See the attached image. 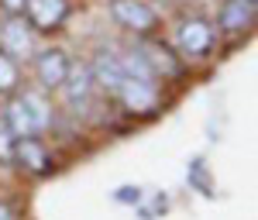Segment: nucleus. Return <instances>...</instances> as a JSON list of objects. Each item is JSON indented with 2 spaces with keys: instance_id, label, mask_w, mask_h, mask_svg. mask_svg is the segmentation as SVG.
<instances>
[{
  "instance_id": "3",
  "label": "nucleus",
  "mask_w": 258,
  "mask_h": 220,
  "mask_svg": "<svg viewBox=\"0 0 258 220\" xmlns=\"http://www.w3.org/2000/svg\"><path fill=\"white\" fill-rule=\"evenodd\" d=\"M24 14H28L31 31H55L69 14V4L66 0H24Z\"/></svg>"
},
{
  "instance_id": "7",
  "label": "nucleus",
  "mask_w": 258,
  "mask_h": 220,
  "mask_svg": "<svg viewBox=\"0 0 258 220\" xmlns=\"http://www.w3.org/2000/svg\"><path fill=\"white\" fill-rule=\"evenodd\" d=\"M35 72H38V83L45 90H59L66 76H69V59H66V52L62 48H48V52H41L38 59H35Z\"/></svg>"
},
{
  "instance_id": "16",
  "label": "nucleus",
  "mask_w": 258,
  "mask_h": 220,
  "mask_svg": "<svg viewBox=\"0 0 258 220\" xmlns=\"http://www.w3.org/2000/svg\"><path fill=\"white\" fill-rule=\"evenodd\" d=\"M0 7L14 18V14H21V11H24V0H0Z\"/></svg>"
},
{
  "instance_id": "5",
  "label": "nucleus",
  "mask_w": 258,
  "mask_h": 220,
  "mask_svg": "<svg viewBox=\"0 0 258 220\" xmlns=\"http://www.w3.org/2000/svg\"><path fill=\"white\" fill-rule=\"evenodd\" d=\"M117 97L124 100V107L135 110V114H152V110L159 107V90H155L152 80H124L120 90H117Z\"/></svg>"
},
{
  "instance_id": "17",
  "label": "nucleus",
  "mask_w": 258,
  "mask_h": 220,
  "mask_svg": "<svg viewBox=\"0 0 258 220\" xmlns=\"http://www.w3.org/2000/svg\"><path fill=\"white\" fill-rule=\"evenodd\" d=\"M0 220H11V210H7L4 203H0Z\"/></svg>"
},
{
  "instance_id": "8",
  "label": "nucleus",
  "mask_w": 258,
  "mask_h": 220,
  "mask_svg": "<svg viewBox=\"0 0 258 220\" xmlns=\"http://www.w3.org/2000/svg\"><path fill=\"white\" fill-rule=\"evenodd\" d=\"M255 11H258V0H224L220 7V28L227 35H241L255 24Z\"/></svg>"
},
{
  "instance_id": "14",
  "label": "nucleus",
  "mask_w": 258,
  "mask_h": 220,
  "mask_svg": "<svg viewBox=\"0 0 258 220\" xmlns=\"http://www.w3.org/2000/svg\"><path fill=\"white\" fill-rule=\"evenodd\" d=\"M14 144H18L14 131L0 120V162H4V165H11V162H14Z\"/></svg>"
},
{
  "instance_id": "10",
  "label": "nucleus",
  "mask_w": 258,
  "mask_h": 220,
  "mask_svg": "<svg viewBox=\"0 0 258 220\" xmlns=\"http://www.w3.org/2000/svg\"><path fill=\"white\" fill-rule=\"evenodd\" d=\"M90 76H93L97 86L110 90V93H117L120 83L127 80V76H124V65H120V55H110V52H100V55H97L93 69H90Z\"/></svg>"
},
{
  "instance_id": "2",
  "label": "nucleus",
  "mask_w": 258,
  "mask_h": 220,
  "mask_svg": "<svg viewBox=\"0 0 258 220\" xmlns=\"http://www.w3.org/2000/svg\"><path fill=\"white\" fill-rule=\"evenodd\" d=\"M110 18L117 21L120 28H127V31H152L155 24H159V14L145 4V0H114L110 4Z\"/></svg>"
},
{
  "instance_id": "12",
  "label": "nucleus",
  "mask_w": 258,
  "mask_h": 220,
  "mask_svg": "<svg viewBox=\"0 0 258 220\" xmlns=\"http://www.w3.org/2000/svg\"><path fill=\"white\" fill-rule=\"evenodd\" d=\"M59 90H66V100H69V103H83L86 97H90V90H93V76H90V69H86V65H80V69L69 65V76H66V83H62Z\"/></svg>"
},
{
  "instance_id": "1",
  "label": "nucleus",
  "mask_w": 258,
  "mask_h": 220,
  "mask_svg": "<svg viewBox=\"0 0 258 220\" xmlns=\"http://www.w3.org/2000/svg\"><path fill=\"white\" fill-rule=\"evenodd\" d=\"M48 120H52L48 103L41 100L38 93H24V97H14V100H11L4 124L14 131V138H35L38 131L48 127Z\"/></svg>"
},
{
  "instance_id": "13",
  "label": "nucleus",
  "mask_w": 258,
  "mask_h": 220,
  "mask_svg": "<svg viewBox=\"0 0 258 220\" xmlns=\"http://www.w3.org/2000/svg\"><path fill=\"white\" fill-rule=\"evenodd\" d=\"M18 90V62L11 59L7 52H0V97Z\"/></svg>"
},
{
  "instance_id": "11",
  "label": "nucleus",
  "mask_w": 258,
  "mask_h": 220,
  "mask_svg": "<svg viewBox=\"0 0 258 220\" xmlns=\"http://www.w3.org/2000/svg\"><path fill=\"white\" fill-rule=\"evenodd\" d=\"M14 162H18L21 169L35 172V176L48 172V152H45V144L35 141V138H18V144H14Z\"/></svg>"
},
{
  "instance_id": "15",
  "label": "nucleus",
  "mask_w": 258,
  "mask_h": 220,
  "mask_svg": "<svg viewBox=\"0 0 258 220\" xmlns=\"http://www.w3.org/2000/svg\"><path fill=\"white\" fill-rule=\"evenodd\" d=\"M117 200L120 203H138L141 200V189H131V186H127V189H117Z\"/></svg>"
},
{
  "instance_id": "9",
  "label": "nucleus",
  "mask_w": 258,
  "mask_h": 220,
  "mask_svg": "<svg viewBox=\"0 0 258 220\" xmlns=\"http://www.w3.org/2000/svg\"><path fill=\"white\" fill-rule=\"evenodd\" d=\"M0 41H4V52H7L11 59H14V55H28V52H31V24L14 14V18L0 28Z\"/></svg>"
},
{
  "instance_id": "6",
  "label": "nucleus",
  "mask_w": 258,
  "mask_h": 220,
  "mask_svg": "<svg viewBox=\"0 0 258 220\" xmlns=\"http://www.w3.org/2000/svg\"><path fill=\"white\" fill-rule=\"evenodd\" d=\"M135 52H138L141 62L148 65L152 80H155V76H179V69H182V62H179L162 41H141V45H135Z\"/></svg>"
},
{
  "instance_id": "4",
  "label": "nucleus",
  "mask_w": 258,
  "mask_h": 220,
  "mask_svg": "<svg viewBox=\"0 0 258 220\" xmlns=\"http://www.w3.org/2000/svg\"><path fill=\"white\" fill-rule=\"evenodd\" d=\"M176 41L186 55H207L210 45H214V28L200 18H189L176 28Z\"/></svg>"
}]
</instances>
